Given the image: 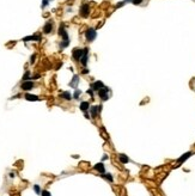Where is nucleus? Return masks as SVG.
I'll use <instances>...</instances> for the list:
<instances>
[{"mask_svg":"<svg viewBox=\"0 0 195 196\" xmlns=\"http://www.w3.org/2000/svg\"><path fill=\"white\" fill-rule=\"evenodd\" d=\"M59 34L62 36V38H64V42L61 43V48H65V47H67L68 46V43H70V40H68V35H67V31L65 30V28H64V25H61L59 29Z\"/></svg>","mask_w":195,"mask_h":196,"instance_id":"f257e3e1","label":"nucleus"},{"mask_svg":"<svg viewBox=\"0 0 195 196\" xmlns=\"http://www.w3.org/2000/svg\"><path fill=\"white\" fill-rule=\"evenodd\" d=\"M97 36V32H96V30L95 29H87L86 31H85V37L89 42H92L95 38Z\"/></svg>","mask_w":195,"mask_h":196,"instance_id":"f03ea898","label":"nucleus"},{"mask_svg":"<svg viewBox=\"0 0 195 196\" xmlns=\"http://www.w3.org/2000/svg\"><path fill=\"white\" fill-rule=\"evenodd\" d=\"M109 90L108 87H103V88H101L99 91H98V94H99V97L102 98L103 100H107L109 98Z\"/></svg>","mask_w":195,"mask_h":196,"instance_id":"7ed1b4c3","label":"nucleus"},{"mask_svg":"<svg viewBox=\"0 0 195 196\" xmlns=\"http://www.w3.org/2000/svg\"><path fill=\"white\" fill-rule=\"evenodd\" d=\"M89 14H90V6L87 5V4L81 5V7H80V16L81 17H87Z\"/></svg>","mask_w":195,"mask_h":196,"instance_id":"20e7f679","label":"nucleus"},{"mask_svg":"<svg viewBox=\"0 0 195 196\" xmlns=\"http://www.w3.org/2000/svg\"><path fill=\"white\" fill-rule=\"evenodd\" d=\"M35 86V85H34V82H24L22 84V90H24V91H29V90H31V88H33V87Z\"/></svg>","mask_w":195,"mask_h":196,"instance_id":"39448f33","label":"nucleus"},{"mask_svg":"<svg viewBox=\"0 0 195 196\" xmlns=\"http://www.w3.org/2000/svg\"><path fill=\"white\" fill-rule=\"evenodd\" d=\"M102 110V106H97V105H95V106H92L91 110H90V114H91L92 118H95L96 116H97V114Z\"/></svg>","mask_w":195,"mask_h":196,"instance_id":"423d86ee","label":"nucleus"},{"mask_svg":"<svg viewBox=\"0 0 195 196\" xmlns=\"http://www.w3.org/2000/svg\"><path fill=\"white\" fill-rule=\"evenodd\" d=\"M103 87H104V84L102 82H95L91 85V88L92 90H95V91H99V90L103 88Z\"/></svg>","mask_w":195,"mask_h":196,"instance_id":"0eeeda50","label":"nucleus"},{"mask_svg":"<svg viewBox=\"0 0 195 196\" xmlns=\"http://www.w3.org/2000/svg\"><path fill=\"white\" fill-rule=\"evenodd\" d=\"M83 56V49H74L73 50V58L76 60H80Z\"/></svg>","mask_w":195,"mask_h":196,"instance_id":"6e6552de","label":"nucleus"},{"mask_svg":"<svg viewBox=\"0 0 195 196\" xmlns=\"http://www.w3.org/2000/svg\"><path fill=\"white\" fill-rule=\"evenodd\" d=\"M52 29H53V23H52V22H47V23H46V25H44V28H43L44 34H49L50 31H52Z\"/></svg>","mask_w":195,"mask_h":196,"instance_id":"1a4fd4ad","label":"nucleus"},{"mask_svg":"<svg viewBox=\"0 0 195 196\" xmlns=\"http://www.w3.org/2000/svg\"><path fill=\"white\" fill-rule=\"evenodd\" d=\"M25 99H27V100H30V102H34V100H38V97L35 96V94L27 93V94H25Z\"/></svg>","mask_w":195,"mask_h":196,"instance_id":"9d476101","label":"nucleus"},{"mask_svg":"<svg viewBox=\"0 0 195 196\" xmlns=\"http://www.w3.org/2000/svg\"><path fill=\"white\" fill-rule=\"evenodd\" d=\"M78 82H79V78H78V76H74V78H73V80L70 82V86L73 87V88H76L77 85H78Z\"/></svg>","mask_w":195,"mask_h":196,"instance_id":"9b49d317","label":"nucleus"},{"mask_svg":"<svg viewBox=\"0 0 195 196\" xmlns=\"http://www.w3.org/2000/svg\"><path fill=\"white\" fill-rule=\"evenodd\" d=\"M40 40H41L40 36H29V37L23 38V41H24V42H28V41H40Z\"/></svg>","mask_w":195,"mask_h":196,"instance_id":"f8f14e48","label":"nucleus"},{"mask_svg":"<svg viewBox=\"0 0 195 196\" xmlns=\"http://www.w3.org/2000/svg\"><path fill=\"white\" fill-rule=\"evenodd\" d=\"M190 156H191V152H188V153H185V154H183V157H181V158H179L178 160H177V163H178V164L183 163L184 160H185V159H188V158L190 157Z\"/></svg>","mask_w":195,"mask_h":196,"instance_id":"ddd939ff","label":"nucleus"},{"mask_svg":"<svg viewBox=\"0 0 195 196\" xmlns=\"http://www.w3.org/2000/svg\"><path fill=\"white\" fill-rule=\"evenodd\" d=\"M95 169L97 170L98 172L103 174V172H104V165L102 163H98V164H96V165H95Z\"/></svg>","mask_w":195,"mask_h":196,"instance_id":"4468645a","label":"nucleus"},{"mask_svg":"<svg viewBox=\"0 0 195 196\" xmlns=\"http://www.w3.org/2000/svg\"><path fill=\"white\" fill-rule=\"evenodd\" d=\"M89 108H90L89 102H81V104H80V110L81 111H86Z\"/></svg>","mask_w":195,"mask_h":196,"instance_id":"2eb2a0df","label":"nucleus"},{"mask_svg":"<svg viewBox=\"0 0 195 196\" xmlns=\"http://www.w3.org/2000/svg\"><path fill=\"white\" fill-rule=\"evenodd\" d=\"M120 162H121V163H123V164H127L128 162H129V159H128V157H127V156H125V154H121V156H120Z\"/></svg>","mask_w":195,"mask_h":196,"instance_id":"dca6fc26","label":"nucleus"},{"mask_svg":"<svg viewBox=\"0 0 195 196\" xmlns=\"http://www.w3.org/2000/svg\"><path fill=\"white\" fill-rule=\"evenodd\" d=\"M61 97L64 98V99H66V100H70L71 98H72V96H71V93L67 91V92H64L62 94H61Z\"/></svg>","mask_w":195,"mask_h":196,"instance_id":"f3484780","label":"nucleus"},{"mask_svg":"<svg viewBox=\"0 0 195 196\" xmlns=\"http://www.w3.org/2000/svg\"><path fill=\"white\" fill-rule=\"evenodd\" d=\"M80 93H81L80 90H76V92H74V94H73V98H74V99H78L79 96H80Z\"/></svg>","mask_w":195,"mask_h":196,"instance_id":"a211bd4d","label":"nucleus"},{"mask_svg":"<svg viewBox=\"0 0 195 196\" xmlns=\"http://www.w3.org/2000/svg\"><path fill=\"white\" fill-rule=\"evenodd\" d=\"M104 177H105L109 182H111V180H113V176H111L110 174H104Z\"/></svg>","mask_w":195,"mask_h":196,"instance_id":"6ab92c4d","label":"nucleus"},{"mask_svg":"<svg viewBox=\"0 0 195 196\" xmlns=\"http://www.w3.org/2000/svg\"><path fill=\"white\" fill-rule=\"evenodd\" d=\"M34 190L36 191V194H41V190H40V186H38V185H35V186H34Z\"/></svg>","mask_w":195,"mask_h":196,"instance_id":"aec40b11","label":"nucleus"},{"mask_svg":"<svg viewBox=\"0 0 195 196\" xmlns=\"http://www.w3.org/2000/svg\"><path fill=\"white\" fill-rule=\"evenodd\" d=\"M41 194H42V196H52V195H50V192H49V191H47V190H43L42 192H41Z\"/></svg>","mask_w":195,"mask_h":196,"instance_id":"412c9836","label":"nucleus"},{"mask_svg":"<svg viewBox=\"0 0 195 196\" xmlns=\"http://www.w3.org/2000/svg\"><path fill=\"white\" fill-rule=\"evenodd\" d=\"M29 74H30L29 72H27V73L24 74V76H23V80H24V82H27L28 79H29Z\"/></svg>","mask_w":195,"mask_h":196,"instance_id":"4be33fe9","label":"nucleus"},{"mask_svg":"<svg viewBox=\"0 0 195 196\" xmlns=\"http://www.w3.org/2000/svg\"><path fill=\"white\" fill-rule=\"evenodd\" d=\"M141 2H142V0H133V4H134V5H139Z\"/></svg>","mask_w":195,"mask_h":196,"instance_id":"5701e85b","label":"nucleus"},{"mask_svg":"<svg viewBox=\"0 0 195 196\" xmlns=\"http://www.w3.org/2000/svg\"><path fill=\"white\" fill-rule=\"evenodd\" d=\"M35 59H36V55H33V56H31V60H30V64H34V62H35Z\"/></svg>","mask_w":195,"mask_h":196,"instance_id":"b1692460","label":"nucleus"},{"mask_svg":"<svg viewBox=\"0 0 195 196\" xmlns=\"http://www.w3.org/2000/svg\"><path fill=\"white\" fill-rule=\"evenodd\" d=\"M48 2H49L48 0H43V4H42V7H46V6L48 5Z\"/></svg>","mask_w":195,"mask_h":196,"instance_id":"393cba45","label":"nucleus"},{"mask_svg":"<svg viewBox=\"0 0 195 196\" xmlns=\"http://www.w3.org/2000/svg\"><path fill=\"white\" fill-rule=\"evenodd\" d=\"M87 93H89L90 96H92V98H93V90H87Z\"/></svg>","mask_w":195,"mask_h":196,"instance_id":"a878e982","label":"nucleus"},{"mask_svg":"<svg viewBox=\"0 0 195 196\" xmlns=\"http://www.w3.org/2000/svg\"><path fill=\"white\" fill-rule=\"evenodd\" d=\"M123 5H125V1H121L120 4H117V5H116V7H120V6H123Z\"/></svg>","mask_w":195,"mask_h":196,"instance_id":"bb28decb","label":"nucleus"},{"mask_svg":"<svg viewBox=\"0 0 195 196\" xmlns=\"http://www.w3.org/2000/svg\"><path fill=\"white\" fill-rule=\"evenodd\" d=\"M83 73H89V70H86V68H85V70L83 71Z\"/></svg>","mask_w":195,"mask_h":196,"instance_id":"cd10ccee","label":"nucleus"},{"mask_svg":"<svg viewBox=\"0 0 195 196\" xmlns=\"http://www.w3.org/2000/svg\"><path fill=\"white\" fill-rule=\"evenodd\" d=\"M129 1H132V2H133V0H125V2H129Z\"/></svg>","mask_w":195,"mask_h":196,"instance_id":"c85d7f7f","label":"nucleus"}]
</instances>
